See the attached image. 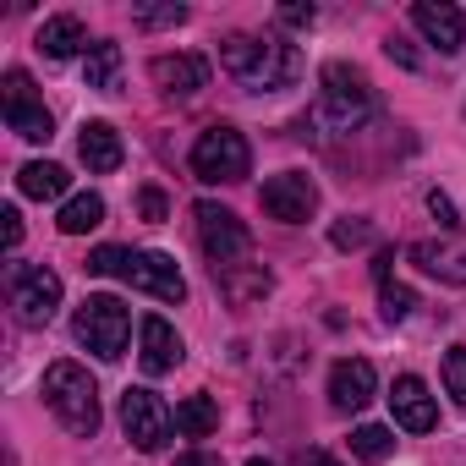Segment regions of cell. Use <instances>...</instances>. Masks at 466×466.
I'll use <instances>...</instances> for the list:
<instances>
[{
  "label": "cell",
  "mask_w": 466,
  "mask_h": 466,
  "mask_svg": "<svg viewBox=\"0 0 466 466\" xmlns=\"http://www.w3.org/2000/svg\"><path fill=\"white\" fill-rule=\"evenodd\" d=\"M219 66L237 77L248 94H275V88H291V83H297L302 56H297V45H286V39H275V34H264V39L230 34V39L219 45Z\"/></svg>",
  "instance_id": "obj_1"
},
{
  "label": "cell",
  "mask_w": 466,
  "mask_h": 466,
  "mask_svg": "<svg viewBox=\"0 0 466 466\" xmlns=\"http://www.w3.org/2000/svg\"><path fill=\"white\" fill-rule=\"evenodd\" d=\"M39 390H45V406L61 417L66 433H77V439H94V433H99V384L88 379V368H77V362H50Z\"/></svg>",
  "instance_id": "obj_2"
},
{
  "label": "cell",
  "mask_w": 466,
  "mask_h": 466,
  "mask_svg": "<svg viewBox=\"0 0 466 466\" xmlns=\"http://www.w3.org/2000/svg\"><path fill=\"white\" fill-rule=\"evenodd\" d=\"M319 94H324V121L335 132H357L373 116V83L357 66H346V61H329L319 72Z\"/></svg>",
  "instance_id": "obj_3"
},
{
  "label": "cell",
  "mask_w": 466,
  "mask_h": 466,
  "mask_svg": "<svg viewBox=\"0 0 466 466\" xmlns=\"http://www.w3.org/2000/svg\"><path fill=\"white\" fill-rule=\"evenodd\" d=\"M248 170H253V148H248V137L237 127L198 132V143H192V176L198 181L219 187V181H242Z\"/></svg>",
  "instance_id": "obj_4"
},
{
  "label": "cell",
  "mask_w": 466,
  "mask_h": 466,
  "mask_svg": "<svg viewBox=\"0 0 466 466\" xmlns=\"http://www.w3.org/2000/svg\"><path fill=\"white\" fill-rule=\"evenodd\" d=\"M72 329H77V340H83L94 357L116 362V357L127 351V335H132V313H127V302H121V297H88V302L77 308Z\"/></svg>",
  "instance_id": "obj_5"
},
{
  "label": "cell",
  "mask_w": 466,
  "mask_h": 466,
  "mask_svg": "<svg viewBox=\"0 0 466 466\" xmlns=\"http://www.w3.org/2000/svg\"><path fill=\"white\" fill-rule=\"evenodd\" d=\"M192 219H198V242H203V253H208L214 269H237V264L253 253V230H248L237 214H230V208H219V203H198Z\"/></svg>",
  "instance_id": "obj_6"
},
{
  "label": "cell",
  "mask_w": 466,
  "mask_h": 466,
  "mask_svg": "<svg viewBox=\"0 0 466 466\" xmlns=\"http://www.w3.org/2000/svg\"><path fill=\"white\" fill-rule=\"evenodd\" d=\"M121 428H127V439L143 455H159L170 444V433H176V417H170V406L154 390H127L121 395Z\"/></svg>",
  "instance_id": "obj_7"
},
{
  "label": "cell",
  "mask_w": 466,
  "mask_h": 466,
  "mask_svg": "<svg viewBox=\"0 0 466 466\" xmlns=\"http://www.w3.org/2000/svg\"><path fill=\"white\" fill-rule=\"evenodd\" d=\"M12 308H17V324L45 329L56 319V308H61V275L45 269V264L12 269Z\"/></svg>",
  "instance_id": "obj_8"
},
{
  "label": "cell",
  "mask_w": 466,
  "mask_h": 466,
  "mask_svg": "<svg viewBox=\"0 0 466 466\" xmlns=\"http://www.w3.org/2000/svg\"><path fill=\"white\" fill-rule=\"evenodd\" d=\"M258 203H264L269 219H280V225H302V219L319 214V181H313L308 170H280V176L264 181Z\"/></svg>",
  "instance_id": "obj_9"
},
{
  "label": "cell",
  "mask_w": 466,
  "mask_h": 466,
  "mask_svg": "<svg viewBox=\"0 0 466 466\" xmlns=\"http://www.w3.org/2000/svg\"><path fill=\"white\" fill-rule=\"evenodd\" d=\"M28 88H34L28 72H6V88H0V99H6V127L17 137H28V143H50L56 137V121H50V110Z\"/></svg>",
  "instance_id": "obj_10"
},
{
  "label": "cell",
  "mask_w": 466,
  "mask_h": 466,
  "mask_svg": "<svg viewBox=\"0 0 466 466\" xmlns=\"http://www.w3.org/2000/svg\"><path fill=\"white\" fill-rule=\"evenodd\" d=\"M121 280H127L132 291L159 297V302H181V297H187V280H181L176 258H170V253H154V248L132 253V264H127V275H121Z\"/></svg>",
  "instance_id": "obj_11"
},
{
  "label": "cell",
  "mask_w": 466,
  "mask_h": 466,
  "mask_svg": "<svg viewBox=\"0 0 466 466\" xmlns=\"http://www.w3.org/2000/svg\"><path fill=\"white\" fill-rule=\"evenodd\" d=\"M411 23L428 45H439V56H455L466 45V12L450 6V0H417L411 6Z\"/></svg>",
  "instance_id": "obj_12"
},
{
  "label": "cell",
  "mask_w": 466,
  "mask_h": 466,
  "mask_svg": "<svg viewBox=\"0 0 466 466\" xmlns=\"http://www.w3.org/2000/svg\"><path fill=\"white\" fill-rule=\"evenodd\" d=\"M373 390H379L373 362H362V357H340V362L329 368V406H335V411H362V406L373 400Z\"/></svg>",
  "instance_id": "obj_13"
},
{
  "label": "cell",
  "mask_w": 466,
  "mask_h": 466,
  "mask_svg": "<svg viewBox=\"0 0 466 466\" xmlns=\"http://www.w3.org/2000/svg\"><path fill=\"white\" fill-rule=\"evenodd\" d=\"M390 411H395V422H400L406 433H433V422H439V406H433V395H428V384H422L417 373H400V379H395Z\"/></svg>",
  "instance_id": "obj_14"
},
{
  "label": "cell",
  "mask_w": 466,
  "mask_h": 466,
  "mask_svg": "<svg viewBox=\"0 0 466 466\" xmlns=\"http://www.w3.org/2000/svg\"><path fill=\"white\" fill-rule=\"evenodd\" d=\"M406 258L444 286H466V242H411Z\"/></svg>",
  "instance_id": "obj_15"
},
{
  "label": "cell",
  "mask_w": 466,
  "mask_h": 466,
  "mask_svg": "<svg viewBox=\"0 0 466 466\" xmlns=\"http://www.w3.org/2000/svg\"><path fill=\"white\" fill-rule=\"evenodd\" d=\"M148 77L165 88V94H198V88H208V61L203 56H159L154 66H148Z\"/></svg>",
  "instance_id": "obj_16"
},
{
  "label": "cell",
  "mask_w": 466,
  "mask_h": 466,
  "mask_svg": "<svg viewBox=\"0 0 466 466\" xmlns=\"http://www.w3.org/2000/svg\"><path fill=\"white\" fill-rule=\"evenodd\" d=\"M137 340H143V373H170L181 357H187V346H181V335L165 324V319H143V329H137Z\"/></svg>",
  "instance_id": "obj_17"
},
{
  "label": "cell",
  "mask_w": 466,
  "mask_h": 466,
  "mask_svg": "<svg viewBox=\"0 0 466 466\" xmlns=\"http://www.w3.org/2000/svg\"><path fill=\"white\" fill-rule=\"evenodd\" d=\"M77 154H83V165L94 170V176H110L116 165H121V132L110 127V121H83V137H77Z\"/></svg>",
  "instance_id": "obj_18"
},
{
  "label": "cell",
  "mask_w": 466,
  "mask_h": 466,
  "mask_svg": "<svg viewBox=\"0 0 466 466\" xmlns=\"http://www.w3.org/2000/svg\"><path fill=\"white\" fill-rule=\"evenodd\" d=\"M39 50H45L50 61H72L77 50H94V45H88V28L61 12V17H50V23L39 28Z\"/></svg>",
  "instance_id": "obj_19"
},
{
  "label": "cell",
  "mask_w": 466,
  "mask_h": 466,
  "mask_svg": "<svg viewBox=\"0 0 466 466\" xmlns=\"http://www.w3.org/2000/svg\"><path fill=\"white\" fill-rule=\"evenodd\" d=\"M66 187H72V176H66V165H50V159H34V165H23L17 170V192L23 198H66Z\"/></svg>",
  "instance_id": "obj_20"
},
{
  "label": "cell",
  "mask_w": 466,
  "mask_h": 466,
  "mask_svg": "<svg viewBox=\"0 0 466 466\" xmlns=\"http://www.w3.org/2000/svg\"><path fill=\"white\" fill-rule=\"evenodd\" d=\"M83 83L99 88V94H116V88H121V45L99 39V45L83 56Z\"/></svg>",
  "instance_id": "obj_21"
},
{
  "label": "cell",
  "mask_w": 466,
  "mask_h": 466,
  "mask_svg": "<svg viewBox=\"0 0 466 466\" xmlns=\"http://www.w3.org/2000/svg\"><path fill=\"white\" fill-rule=\"evenodd\" d=\"M66 237H83V230H94V225H105V198L99 192H77V198H66L61 203V219H56Z\"/></svg>",
  "instance_id": "obj_22"
},
{
  "label": "cell",
  "mask_w": 466,
  "mask_h": 466,
  "mask_svg": "<svg viewBox=\"0 0 466 466\" xmlns=\"http://www.w3.org/2000/svg\"><path fill=\"white\" fill-rule=\"evenodd\" d=\"M176 428H181L187 439H208V433L219 428V406H214L208 395H187V400L176 406Z\"/></svg>",
  "instance_id": "obj_23"
},
{
  "label": "cell",
  "mask_w": 466,
  "mask_h": 466,
  "mask_svg": "<svg viewBox=\"0 0 466 466\" xmlns=\"http://www.w3.org/2000/svg\"><path fill=\"white\" fill-rule=\"evenodd\" d=\"M351 455L368 461V466L390 461V455H395V428H384V422H362V428L351 433Z\"/></svg>",
  "instance_id": "obj_24"
},
{
  "label": "cell",
  "mask_w": 466,
  "mask_h": 466,
  "mask_svg": "<svg viewBox=\"0 0 466 466\" xmlns=\"http://www.w3.org/2000/svg\"><path fill=\"white\" fill-rule=\"evenodd\" d=\"M237 269H242V264H237ZM237 269H214V280L225 286L230 302H248V297H264V291H269V269H248V275H237Z\"/></svg>",
  "instance_id": "obj_25"
},
{
  "label": "cell",
  "mask_w": 466,
  "mask_h": 466,
  "mask_svg": "<svg viewBox=\"0 0 466 466\" xmlns=\"http://www.w3.org/2000/svg\"><path fill=\"white\" fill-rule=\"evenodd\" d=\"M411 308H417V291L411 286H379V313H384V324H400V319H411Z\"/></svg>",
  "instance_id": "obj_26"
},
{
  "label": "cell",
  "mask_w": 466,
  "mask_h": 466,
  "mask_svg": "<svg viewBox=\"0 0 466 466\" xmlns=\"http://www.w3.org/2000/svg\"><path fill=\"white\" fill-rule=\"evenodd\" d=\"M439 373H444V390H450V400H455V406H466V346H450Z\"/></svg>",
  "instance_id": "obj_27"
},
{
  "label": "cell",
  "mask_w": 466,
  "mask_h": 466,
  "mask_svg": "<svg viewBox=\"0 0 466 466\" xmlns=\"http://www.w3.org/2000/svg\"><path fill=\"white\" fill-rule=\"evenodd\" d=\"M329 242H335V248H368V242H373V225H368V219H335V225H329Z\"/></svg>",
  "instance_id": "obj_28"
},
{
  "label": "cell",
  "mask_w": 466,
  "mask_h": 466,
  "mask_svg": "<svg viewBox=\"0 0 466 466\" xmlns=\"http://www.w3.org/2000/svg\"><path fill=\"white\" fill-rule=\"evenodd\" d=\"M132 17H137V28H181L187 6H176V0H170V6H137Z\"/></svg>",
  "instance_id": "obj_29"
},
{
  "label": "cell",
  "mask_w": 466,
  "mask_h": 466,
  "mask_svg": "<svg viewBox=\"0 0 466 466\" xmlns=\"http://www.w3.org/2000/svg\"><path fill=\"white\" fill-rule=\"evenodd\" d=\"M127 264H132V253H121V248H94L88 253V275H127Z\"/></svg>",
  "instance_id": "obj_30"
},
{
  "label": "cell",
  "mask_w": 466,
  "mask_h": 466,
  "mask_svg": "<svg viewBox=\"0 0 466 466\" xmlns=\"http://www.w3.org/2000/svg\"><path fill=\"white\" fill-rule=\"evenodd\" d=\"M0 242H6V253H17V242H23V214L12 203L0 208Z\"/></svg>",
  "instance_id": "obj_31"
},
{
  "label": "cell",
  "mask_w": 466,
  "mask_h": 466,
  "mask_svg": "<svg viewBox=\"0 0 466 466\" xmlns=\"http://www.w3.org/2000/svg\"><path fill=\"white\" fill-rule=\"evenodd\" d=\"M384 56H390V61H400L406 72H417V66H422V56H417V50H411L400 34H390V39H384Z\"/></svg>",
  "instance_id": "obj_32"
},
{
  "label": "cell",
  "mask_w": 466,
  "mask_h": 466,
  "mask_svg": "<svg viewBox=\"0 0 466 466\" xmlns=\"http://www.w3.org/2000/svg\"><path fill=\"white\" fill-rule=\"evenodd\" d=\"M137 208H143V219L159 225V219H165V192H159V187H143V192H137Z\"/></svg>",
  "instance_id": "obj_33"
},
{
  "label": "cell",
  "mask_w": 466,
  "mask_h": 466,
  "mask_svg": "<svg viewBox=\"0 0 466 466\" xmlns=\"http://www.w3.org/2000/svg\"><path fill=\"white\" fill-rule=\"evenodd\" d=\"M313 17H319V12H313V6H302V0L280 6V23H286V28H313Z\"/></svg>",
  "instance_id": "obj_34"
},
{
  "label": "cell",
  "mask_w": 466,
  "mask_h": 466,
  "mask_svg": "<svg viewBox=\"0 0 466 466\" xmlns=\"http://www.w3.org/2000/svg\"><path fill=\"white\" fill-rule=\"evenodd\" d=\"M428 208H433V219H439L444 230H455V225H461V219H455V203H450L444 192H428Z\"/></svg>",
  "instance_id": "obj_35"
},
{
  "label": "cell",
  "mask_w": 466,
  "mask_h": 466,
  "mask_svg": "<svg viewBox=\"0 0 466 466\" xmlns=\"http://www.w3.org/2000/svg\"><path fill=\"white\" fill-rule=\"evenodd\" d=\"M390 264H395V253H390V248H384V253H379V258H373V280H379V286H390Z\"/></svg>",
  "instance_id": "obj_36"
},
{
  "label": "cell",
  "mask_w": 466,
  "mask_h": 466,
  "mask_svg": "<svg viewBox=\"0 0 466 466\" xmlns=\"http://www.w3.org/2000/svg\"><path fill=\"white\" fill-rule=\"evenodd\" d=\"M176 466H214L208 455H176Z\"/></svg>",
  "instance_id": "obj_37"
},
{
  "label": "cell",
  "mask_w": 466,
  "mask_h": 466,
  "mask_svg": "<svg viewBox=\"0 0 466 466\" xmlns=\"http://www.w3.org/2000/svg\"><path fill=\"white\" fill-rule=\"evenodd\" d=\"M302 466H340V461H335V455H308Z\"/></svg>",
  "instance_id": "obj_38"
},
{
  "label": "cell",
  "mask_w": 466,
  "mask_h": 466,
  "mask_svg": "<svg viewBox=\"0 0 466 466\" xmlns=\"http://www.w3.org/2000/svg\"><path fill=\"white\" fill-rule=\"evenodd\" d=\"M248 466H275V461H248Z\"/></svg>",
  "instance_id": "obj_39"
}]
</instances>
